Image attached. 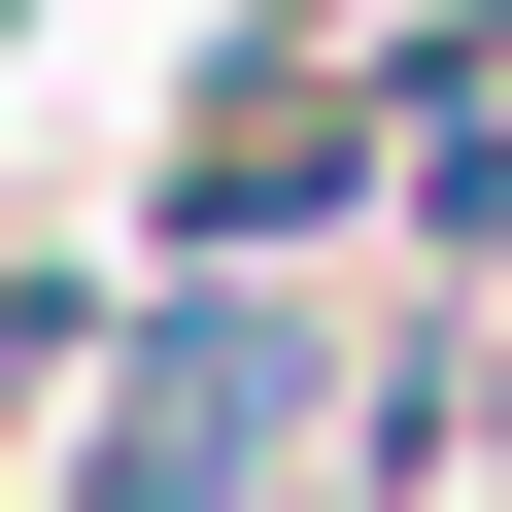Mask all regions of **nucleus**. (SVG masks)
Here are the masks:
<instances>
[{"label": "nucleus", "mask_w": 512, "mask_h": 512, "mask_svg": "<svg viewBox=\"0 0 512 512\" xmlns=\"http://www.w3.org/2000/svg\"><path fill=\"white\" fill-rule=\"evenodd\" d=\"M342 137H376V103H308V69H239V103H205V239H274V205H308Z\"/></svg>", "instance_id": "obj_2"}, {"label": "nucleus", "mask_w": 512, "mask_h": 512, "mask_svg": "<svg viewBox=\"0 0 512 512\" xmlns=\"http://www.w3.org/2000/svg\"><path fill=\"white\" fill-rule=\"evenodd\" d=\"M274 444H308V342H274V308H171V342L103 376V478H137V512H205V478H274Z\"/></svg>", "instance_id": "obj_1"}]
</instances>
